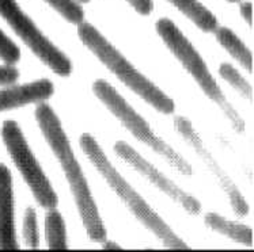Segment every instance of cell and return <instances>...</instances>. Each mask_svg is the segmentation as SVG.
Instances as JSON below:
<instances>
[{"instance_id":"6da1fadb","label":"cell","mask_w":254,"mask_h":252,"mask_svg":"<svg viewBox=\"0 0 254 252\" xmlns=\"http://www.w3.org/2000/svg\"><path fill=\"white\" fill-rule=\"evenodd\" d=\"M36 119L41 129L42 136L45 137L48 145L59 160L63 172L69 183L73 200L78 206L79 214L88 237L93 242H106V229L99 216L98 207L94 202L87 180L75 157L72 147L69 144V140L57 114L49 104L41 102L36 107Z\"/></svg>"},{"instance_id":"7a4b0ae2","label":"cell","mask_w":254,"mask_h":252,"mask_svg":"<svg viewBox=\"0 0 254 252\" xmlns=\"http://www.w3.org/2000/svg\"><path fill=\"white\" fill-rule=\"evenodd\" d=\"M79 144H80V148L84 154L93 163L94 167L108 182L110 189L116 193V196L124 202L127 207L133 213V216L148 231L152 232L167 248H171V250H188L189 248L187 243L184 242L181 237L177 236L174 231L144 201V198L123 178L119 171L114 168L113 164L108 160L106 154L101 148V145L97 143V140L86 133L80 137Z\"/></svg>"},{"instance_id":"3957f363","label":"cell","mask_w":254,"mask_h":252,"mask_svg":"<svg viewBox=\"0 0 254 252\" xmlns=\"http://www.w3.org/2000/svg\"><path fill=\"white\" fill-rule=\"evenodd\" d=\"M78 36L87 49L93 51L99 61L106 65V68L119 77L127 87L144 99L159 113H174V101L169 98L144 75H141L93 25L80 22L78 26Z\"/></svg>"},{"instance_id":"277c9868","label":"cell","mask_w":254,"mask_h":252,"mask_svg":"<svg viewBox=\"0 0 254 252\" xmlns=\"http://www.w3.org/2000/svg\"><path fill=\"white\" fill-rule=\"evenodd\" d=\"M156 31L161 36L163 42L166 44V47L170 49L171 53L178 58V61L181 62L184 68L190 73V76L196 80V83L202 90V93L222 108V111L228 118L234 130L237 133H244V118L239 115L233 104L228 102L226 95L219 87L218 82L215 80L212 73L209 72L202 57L198 54V51L194 49L187 37L182 34L181 30L170 19L162 18L156 22Z\"/></svg>"},{"instance_id":"5b68a950","label":"cell","mask_w":254,"mask_h":252,"mask_svg":"<svg viewBox=\"0 0 254 252\" xmlns=\"http://www.w3.org/2000/svg\"><path fill=\"white\" fill-rule=\"evenodd\" d=\"M93 93L136 139L147 147H150L152 151H155L163 159H166L181 174L192 175V165L177 151L173 150L170 145L166 144L161 137H158L154 133L150 125L145 122V119L141 118L140 115L136 113L135 108L128 104V102L117 93V90L113 86H110L109 83L105 80H97L93 84Z\"/></svg>"},{"instance_id":"8992f818","label":"cell","mask_w":254,"mask_h":252,"mask_svg":"<svg viewBox=\"0 0 254 252\" xmlns=\"http://www.w3.org/2000/svg\"><path fill=\"white\" fill-rule=\"evenodd\" d=\"M1 137L16 168L25 178L37 202L45 209H56L59 203L56 193L31 152L19 125L15 121H5L1 126Z\"/></svg>"},{"instance_id":"52a82bcc","label":"cell","mask_w":254,"mask_h":252,"mask_svg":"<svg viewBox=\"0 0 254 252\" xmlns=\"http://www.w3.org/2000/svg\"><path fill=\"white\" fill-rule=\"evenodd\" d=\"M0 15L51 71L63 77L71 75L72 64L69 58L42 34L34 22L21 10L15 0H0Z\"/></svg>"},{"instance_id":"ba28073f","label":"cell","mask_w":254,"mask_h":252,"mask_svg":"<svg viewBox=\"0 0 254 252\" xmlns=\"http://www.w3.org/2000/svg\"><path fill=\"white\" fill-rule=\"evenodd\" d=\"M114 151L121 159L127 161L130 167H133L139 174L144 176L145 179L150 180L156 189H159L162 193H165L171 201H174L181 206L182 209H185L189 214H192V216L200 214L201 203L194 197L188 194L185 190H182L181 187H178L166 175H163L155 165H152L150 161H147L130 145H128L124 141H119L114 145Z\"/></svg>"},{"instance_id":"9c48e42d","label":"cell","mask_w":254,"mask_h":252,"mask_svg":"<svg viewBox=\"0 0 254 252\" xmlns=\"http://www.w3.org/2000/svg\"><path fill=\"white\" fill-rule=\"evenodd\" d=\"M174 126H176L177 132L181 134L182 139L189 143V145L192 147L194 152L198 154V157L202 160V163L205 164L209 172L215 176V179L219 183V186L222 187V190L226 193V196L230 200V203L233 206L235 214L238 216H246L249 213V205L242 196V193L239 191L237 185L234 183L231 178L224 172V170L219 165L216 159L213 157L211 152L208 151V148L202 143L201 137L198 136L196 132V129L193 128L192 122L182 115H178L174 118Z\"/></svg>"},{"instance_id":"30bf717a","label":"cell","mask_w":254,"mask_h":252,"mask_svg":"<svg viewBox=\"0 0 254 252\" xmlns=\"http://www.w3.org/2000/svg\"><path fill=\"white\" fill-rule=\"evenodd\" d=\"M15 218H14V189L10 170L0 164V250H18Z\"/></svg>"},{"instance_id":"8fae6325","label":"cell","mask_w":254,"mask_h":252,"mask_svg":"<svg viewBox=\"0 0 254 252\" xmlns=\"http://www.w3.org/2000/svg\"><path fill=\"white\" fill-rule=\"evenodd\" d=\"M53 93L55 87L48 79H40L23 86L0 90V111L47 101L52 97Z\"/></svg>"},{"instance_id":"7c38bea8","label":"cell","mask_w":254,"mask_h":252,"mask_svg":"<svg viewBox=\"0 0 254 252\" xmlns=\"http://www.w3.org/2000/svg\"><path fill=\"white\" fill-rule=\"evenodd\" d=\"M205 224L212 231L233 239L234 242L242 243L248 247L253 246V231L248 225L226 220L224 217L219 216L216 213H208L205 216Z\"/></svg>"},{"instance_id":"4fadbf2b","label":"cell","mask_w":254,"mask_h":252,"mask_svg":"<svg viewBox=\"0 0 254 252\" xmlns=\"http://www.w3.org/2000/svg\"><path fill=\"white\" fill-rule=\"evenodd\" d=\"M219 44L248 71L253 73V53L241 41L238 36L227 27H216L215 30Z\"/></svg>"},{"instance_id":"5bb4252c","label":"cell","mask_w":254,"mask_h":252,"mask_svg":"<svg viewBox=\"0 0 254 252\" xmlns=\"http://www.w3.org/2000/svg\"><path fill=\"white\" fill-rule=\"evenodd\" d=\"M171 4L176 5L184 15H187L194 25L202 31H215L218 27V19L207 7L197 0H169Z\"/></svg>"},{"instance_id":"9a60e30c","label":"cell","mask_w":254,"mask_h":252,"mask_svg":"<svg viewBox=\"0 0 254 252\" xmlns=\"http://www.w3.org/2000/svg\"><path fill=\"white\" fill-rule=\"evenodd\" d=\"M45 236L48 247L51 250H65L68 247L65 224L56 209H48L45 216Z\"/></svg>"},{"instance_id":"2e32d148","label":"cell","mask_w":254,"mask_h":252,"mask_svg":"<svg viewBox=\"0 0 254 252\" xmlns=\"http://www.w3.org/2000/svg\"><path fill=\"white\" fill-rule=\"evenodd\" d=\"M219 73L220 76L223 77L224 80L231 84L237 91H238L244 98H246L248 101H253V87L246 79H245L241 73L235 69V68L231 65V64H227V62H223L220 68H219Z\"/></svg>"},{"instance_id":"e0dca14e","label":"cell","mask_w":254,"mask_h":252,"mask_svg":"<svg viewBox=\"0 0 254 252\" xmlns=\"http://www.w3.org/2000/svg\"><path fill=\"white\" fill-rule=\"evenodd\" d=\"M45 1L53 7L63 18H65L73 25H79L80 22H83V8L73 0H45Z\"/></svg>"},{"instance_id":"ac0fdd59","label":"cell","mask_w":254,"mask_h":252,"mask_svg":"<svg viewBox=\"0 0 254 252\" xmlns=\"http://www.w3.org/2000/svg\"><path fill=\"white\" fill-rule=\"evenodd\" d=\"M23 237L25 242L30 248L40 247V235H38V227H37V214L33 207H27L23 220Z\"/></svg>"},{"instance_id":"d6986e66","label":"cell","mask_w":254,"mask_h":252,"mask_svg":"<svg viewBox=\"0 0 254 252\" xmlns=\"http://www.w3.org/2000/svg\"><path fill=\"white\" fill-rule=\"evenodd\" d=\"M0 58L5 61L8 65H12L19 61L21 50L3 31L0 30Z\"/></svg>"},{"instance_id":"ffe728a7","label":"cell","mask_w":254,"mask_h":252,"mask_svg":"<svg viewBox=\"0 0 254 252\" xmlns=\"http://www.w3.org/2000/svg\"><path fill=\"white\" fill-rule=\"evenodd\" d=\"M19 77L18 69L11 65L0 67V84H11Z\"/></svg>"},{"instance_id":"44dd1931","label":"cell","mask_w":254,"mask_h":252,"mask_svg":"<svg viewBox=\"0 0 254 252\" xmlns=\"http://www.w3.org/2000/svg\"><path fill=\"white\" fill-rule=\"evenodd\" d=\"M127 1L141 15H150L154 10L152 0H127Z\"/></svg>"},{"instance_id":"7402d4cb","label":"cell","mask_w":254,"mask_h":252,"mask_svg":"<svg viewBox=\"0 0 254 252\" xmlns=\"http://www.w3.org/2000/svg\"><path fill=\"white\" fill-rule=\"evenodd\" d=\"M241 12H242L245 21L248 22V25L250 27H253V7H252V4L250 3H242L241 4Z\"/></svg>"},{"instance_id":"603a6c76","label":"cell","mask_w":254,"mask_h":252,"mask_svg":"<svg viewBox=\"0 0 254 252\" xmlns=\"http://www.w3.org/2000/svg\"><path fill=\"white\" fill-rule=\"evenodd\" d=\"M104 243H106V242H104ZM105 248H121V247H120L119 244H114V243L109 242L105 244Z\"/></svg>"},{"instance_id":"cb8c5ba5","label":"cell","mask_w":254,"mask_h":252,"mask_svg":"<svg viewBox=\"0 0 254 252\" xmlns=\"http://www.w3.org/2000/svg\"><path fill=\"white\" fill-rule=\"evenodd\" d=\"M80 1H83V3H87V1H90V0H80Z\"/></svg>"}]
</instances>
